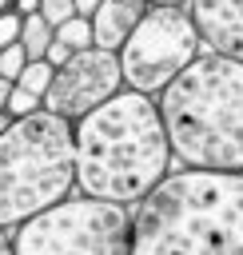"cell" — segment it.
<instances>
[{
	"label": "cell",
	"mask_w": 243,
	"mask_h": 255,
	"mask_svg": "<svg viewBox=\"0 0 243 255\" xmlns=\"http://www.w3.org/2000/svg\"><path fill=\"white\" fill-rule=\"evenodd\" d=\"M76 187L108 203H139L171 167L159 104L147 92L120 88L72 124Z\"/></svg>",
	"instance_id": "1"
},
{
	"label": "cell",
	"mask_w": 243,
	"mask_h": 255,
	"mask_svg": "<svg viewBox=\"0 0 243 255\" xmlns=\"http://www.w3.org/2000/svg\"><path fill=\"white\" fill-rule=\"evenodd\" d=\"M127 255H243V171H167L131 211Z\"/></svg>",
	"instance_id": "2"
},
{
	"label": "cell",
	"mask_w": 243,
	"mask_h": 255,
	"mask_svg": "<svg viewBox=\"0 0 243 255\" xmlns=\"http://www.w3.org/2000/svg\"><path fill=\"white\" fill-rule=\"evenodd\" d=\"M155 104L171 159L203 171H243V60L199 52Z\"/></svg>",
	"instance_id": "3"
},
{
	"label": "cell",
	"mask_w": 243,
	"mask_h": 255,
	"mask_svg": "<svg viewBox=\"0 0 243 255\" xmlns=\"http://www.w3.org/2000/svg\"><path fill=\"white\" fill-rule=\"evenodd\" d=\"M76 187L72 124L48 108L20 116L0 135V227H20Z\"/></svg>",
	"instance_id": "4"
},
{
	"label": "cell",
	"mask_w": 243,
	"mask_h": 255,
	"mask_svg": "<svg viewBox=\"0 0 243 255\" xmlns=\"http://www.w3.org/2000/svg\"><path fill=\"white\" fill-rule=\"evenodd\" d=\"M127 243L131 207L96 195H64L12 235L16 255H127Z\"/></svg>",
	"instance_id": "5"
},
{
	"label": "cell",
	"mask_w": 243,
	"mask_h": 255,
	"mask_svg": "<svg viewBox=\"0 0 243 255\" xmlns=\"http://www.w3.org/2000/svg\"><path fill=\"white\" fill-rule=\"evenodd\" d=\"M199 48L203 40L195 32L187 4H147V12L135 20L131 36L116 52L123 88L159 96L199 56Z\"/></svg>",
	"instance_id": "6"
},
{
	"label": "cell",
	"mask_w": 243,
	"mask_h": 255,
	"mask_svg": "<svg viewBox=\"0 0 243 255\" xmlns=\"http://www.w3.org/2000/svg\"><path fill=\"white\" fill-rule=\"evenodd\" d=\"M120 88H123L120 56L116 52H104V48H84V52H72L52 72V84L44 92V108L52 116L76 124L80 116H88L92 108H100Z\"/></svg>",
	"instance_id": "7"
},
{
	"label": "cell",
	"mask_w": 243,
	"mask_h": 255,
	"mask_svg": "<svg viewBox=\"0 0 243 255\" xmlns=\"http://www.w3.org/2000/svg\"><path fill=\"white\" fill-rule=\"evenodd\" d=\"M187 12L207 52L243 60V0H187Z\"/></svg>",
	"instance_id": "8"
},
{
	"label": "cell",
	"mask_w": 243,
	"mask_h": 255,
	"mask_svg": "<svg viewBox=\"0 0 243 255\" xmlns=\"http://www.w3.org/2000/svg\"><path fill=\"white\" fill-rule=\"evenodd\" d=\"M147 12V0H100L92 8V44L104 52H120V44L131 36L135 20Z\"/></svg>",
	"instance_id": "9"
},
{
	"label": "cell",
	"mask_w": 243,
	"mask_h": 255,
	"mask_svg": "<svg viewBox=\"0 0 243 255\" xmlns=\"http://www.w3.org/2000/svg\"><path fill=\"white\" fill-rule=\"evenodd\" d=\"M48 44H52V24L40 12L24 16V24H20V48L28 52V60H44Z\"/></svg>",
	"instance_id": "10"
},
{
	"label": "cell",
	"mask_w": 243,
	"mask_h": 255,
	"mask_svg": "<svg viewBox=\"0 0 243 255\" xmlns=\"http://www.w3.org/2000/svg\"><path fill=\"white\" fill-rule=\"evenodd\" d=\"M52 36H56L68 52L96 48V44H92V20H88V16H80V12H76V16H68V20H60V24L52 28Z\"/></svg>",
	"instance_id": "11"
},
{
	"label": "cell",
	"mask_w": 243,
	"mask_h": 255,
	"mask_svg": "<svg viewBox=\"0 0 243 255\" xmlns=\"http://www.w3.org/2000/svg\"><path fill=\"white\" fill-rule=\"evenodd\" d=\"M52 72H56V68H52L48 60H28L24 72L16 76V84H20L24 92H32V96L44 100V92H48V84H52Z\"/></svg>",
	"instance_id": "12"
},
{
	"label": "cell",
	"mask_w": 243,
	"mask_h": 255,
	"mask_svg": "<svg viewBox=\"0 0 243 255\" xmlns=\"http://www.w3.org/2000/svg\"><path fill=\"white\" fill-rule=\"evenodd\" d=\"M44 108V100L40 96H32V92H24L20 84H12V92H8V104H4V112L12 116V120H20V116H32V112H40Z\"/></svg>",
	"instance_id": "13"
},
{
	"label": "cell",
	"mask_w": 243,
	"mask_h": 255,
	"mask_svg": "<svg viewBox=\"0 0 243 255\" xmlns=\"http://www.w3.org/2000/svg\"><path fill=\"white\" fill-rule=\"evenodd\" d=\"M24 64H28V52L20 48V40L8 44V48H0V76H4V80L16 84V76L24 72Z\"/></svg>",
	"instance_id": "14"
},
{
	"label": "cell",
	"mask_w": 243,
	"mask_h": 255,
	"mask_svg": "<svg viewBox=\"0 0 243 255\" xmlns=\"http://www.w3.org/2000/svg\"><path fill=\"white\" fill-rule=\"evenodd\" d=\"M40 16L56 28L60 20H68V16H76V4L72 0H40Z\"/></svg>",
	"instance_id": "15"
},
{
	"label": "cell",
	"mask_w": 243,
	"mask_h": 255,
	"mask_svg": "<svg viewBox=\"0 0 243 255\" xmlns=\"http://www.w3.org/2000/svg\"><path fill=\"white\" fill-rule=\"evenodd\" d=\"M20 24H24V16H16L12 8L0 12V48H8V44L20 40Z\"/></svg>",
	"instance_id": "16"
},
{
	"label": "cell",
	"mask_w": 243,
	"mask_h": 255,
	"mask_svg": "<svg viewBox=\"0 0 243 255\" xmlns=\"http://www.w3.org/2000/svg\"><path fill=\"white\" fill-rule=\"evenodd\" d=\"M68 56H72V52H68V48H64V44H60V40L52 36V44H48V52H44V60H48L52 68H60V64H64Z\"/></svg>",
	"instance_id": "17"
},
{
	"label": "cell",
	"mask_w": 243,
	"mask_h": 255,
	"mask_svg": "<svg viewBox=\"0 0 243 255\" xmlns=\"http://www.w3.org/2000/svg\"><path fill=\"white\" fill-rule=\"evenodd\" d=\"M12 12L16 16H32V12H40V0H12Z\"/></svg>",
	"instance_id": "18"
},
{
	"label": "cell",
	"mask_w": 243,
	"mask_h": 255,
	"mask_svg": "<svg viewBox=\"0 0 243 255\" xmlns=\"http://www.w3.org/2000/svg\"><path fill=\"white\" fill-rule=\"evenodd\" d=\"M72 4H76V12H80V16H92V8H96L100 0H72Z\"/></svg>",
	"instance_id": "19"
},
{
	"label": "cell",
	"mask_w": 243,
	"mask_h": 255,
	"mask_svg": "<svg viewBox=\"0 0 243 255\" xmlns=\"http://www.w3.org/2000/svg\"><path fill=\"white\" fill-rule=\"evenodd\" d=\"M8 92H12V80L0 76V112H4V104H8Z\"/></svg>",
	"instance_id": "20"
},
{
	"label": "cell",
	"mask_w": 243,
	"mask_h": 255,
	"mask_svg": "<svg viewBox=\"0 0 243 255\" xmlns=\"http://www.w3.org/2000/svg\"><path fill=\"white\" fill-rule=\"evenodd\" d=\"M0 255H16V251H12V239H8L4 227H0Z\"/></svg>",
	"instance_id": "21"
},
{
	"label": "cell",
	"mask_w": 243,
	"mask_h": 255,
	"mask_svg": "<svg viewBox=\"0 0 243 255\" xmlns=\"http://www.w3.org/2000/svg\"><path fill=\"white\" fill-rule=\"evenodd\" d=\"M8 124H12V116H8V112H0V135L8 131Z\"/></svg>",
	"instance_id": "22"
},
{
	"label": "cell",
	"mask_w": 243,
	"mask_h": 255,
	"mask_svg": "<svg viewBox=\"0 0 243 255\" xmlns=\"http://www.w3.org/2000/svg\"><path fill=\"white\" fill-rule=\"evenodd\" d=\"M147 4H187V0H147Z\"/></svg>",
	"instance_id": "23"
},
{
	"label": "cell",
	"mask_w": 243,
	"mask_h": 255,
	"mask_svg": "<svg viewBox=\"0 0 243 255\" xmlns=\"http://www.w3.org/2000/svg\"><path fill=\"white\" fill-rule=\"evenodd\" d=\"M4 8H12V0H0V12H4Z\"/></svg>",
	"instance_id": "24"
}]
</instances>
